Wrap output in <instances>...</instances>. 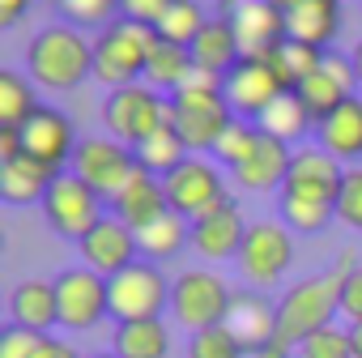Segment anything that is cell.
Returning <instances> with one entry per match:
<instances>
[{
  "label": "cell",
  "instance_id": "obj_1",
  "mask_svg": "<svg viewBox=\"0 0 362 358\" xmlns=\"http://www.w3.org/2000/svg\"><path fill=\"white\" fill-rule=\"evenodd\" d=\"M358 260L349 252H341V260L328 273H311L298 286H290L277 303V345L281 350H298L311 333L328 328L341 311V282Z\"/></svg>",
  "mask_w": 362,
  "mask_h": 358
},
{
  "label": "cell",
  "instance_id": "obj_2",
  "mask_svg": "<svg viewBox=\"0 0 362 358\" xmlns=\"http://www.w3.org/2000/svg\"><path fill=\"white\" fill-rule=\"evenodd\" d=\"M26 69L35 86L52 94H69L86 77H94V39H86V30L69 22L43 26L26 47Z\"/></svg>",
  "mask_w": 362,
  "mask_h": 358
},
{
  "label": "cell",
  "instance_id": "obj_3",
  "mask_svg": "<svg viewBox=\"0 0 362 358\" xmlns=\"http://www.w3.org/2000/svg\"><path fill=\"white\" fill-rule=\"evenodd\" d=\"M230 120H235V111L226 103L222 77H214V73H201L197 69L184 90L170 94V124L179 128V137L188 141L192 154H201V149L214 154V145L230 128Z\"/></svg>",
  "mask_w": 362,
  "mask_h": 358
},
{
  "label": "cell",
  "instance_id": "obj_4",
  "mask_svg": "<svg viewBox=\"0 0 362 358\" xmlns=\"http://www.w3.org/2000/svg\"><path fill=\"white\" fill-rule=\"evenodd\" d=\"M153 43H158V30H153V26H141V22L115 18L107 30L94 35V77L107 81L111 90L145 81V69H149V52H153Z\"/></svg>",
  "mask_w": 362,
  "mask_h": 358
},
{
  "label": "cell",
  "instance_id": "obj_5",
  "mask_svg": "<svg viewBox=\"0 0 362 358\" xmlns=\"http://www.w3.org/2000/svg\"><path fill=\"white\" fill-rule=\"evenodd\" d=\"M103 124H107V137H115L128 149H136L149 132H158L162 124H170V94L153 90L149 81L119 86L103 103Z\"/></svg>",
  "mask_w": 362,
  "mask_h": 358
},
{
  "label": "cell",
  "instance_id": "obj_6",
  "mask_svg": "<svg viewBox=\"0 0 362 358\" xmlns=\"http://www.w3.org/2000/svg\"><path fill=\"white\" fill-rule=\"evenodd\" d=\"M103 197L86 184L81 175H73V171H60L56 175V184L47 188V197H43V218H47V226L60 235V239H73V243H81L107 214H103Z\"/></svg>",
  "mask_w": 362,
  "mask_h": 358
},
{
  "label": "cell",
  "instance_id": "obj_7",
  "mask_svg": "<svg viewBox=\"0 0 362 358\" xmlns=\"http://www.w3.org/2000/svg\"><path fill=\"white\" fill-rule=\"evenodd\" d=\"M230 299H235V290L218 273H209V269H188V273H179L175 286H170V311H175V320L184 324L188 333L226 324Z\"/></svg>",
  "mask_w": 362,
  "mask_h": 358
},
{
  "label": "cell",
  "instance_id": "obj_8",
  "mask_svg": "<svg viewBox=\"0 0 362 358\" xmlns=\"http://www.w3.org/2000/svg\"><path fill=\"white\" fill-rule=\"evenodd\" d=\"M107 290H111V316L119 324L158 320L162 307L170 303V282L153 260H136V265L119 269L115 277H107Z\"/></svg>",
  "mask_w": 362,
  "mask_h": 358
},
{
  "label": "cell",
  "instance_id": "obj_9",
  "mask_svg": "<svg viewBox=\"0 0 362 358\" xmlns=\"http://www.w3.org/2000/svg\"><path fill=\"white\" fill-rule=\"evenodd\" d=\"M136 171H141L136 154L124 141H115V137H86L77 145V154H73V175H81L107 205L128 188V179Z\"/></svg>",
  "mask_w": 362,
  "mask_h": 358
},
{
  "label": "cell",
  "instance_id": "obj_10",
  "mask_svg": "<svg viewBox=\"0 0 362 358\" xmlns=\"http://www.w3.org/2000/svg\"><path fill=\"white\" fill-rule=\"evenodd\" d=\"M166 201H170V209L179 214V218H188V222H197L201 214H209L214 205H222L226 201V179H222V166L218 162H209V158H188L179 171H170L166 179Z\"/></svg>",
  "mask_w": 362,
  "mask_h": 358
},
{
  "label": "cell",
  "instance_id": "obj_11",
  "mask_svg": "<svg viewBox=\"0 0 362 358\" xmlns=\"http://www.w3.org/2000/svg\"><path fill=\"white\" fill-rule=\"evenodd\" d=\"M222 90H226V103H230L235 115L260 120V115L286 94V81H281V73L273 69L269 56H243V60L222 77Z\"/></svg>",
  "mask_w": 362,
  "mask_h": 358
},
{
  "label": "cell",
  "instance_id": "obj_12",
  "mask_svg": "<svg viewBox=\"0 0 362 358\" xmlns=\"http://www.w3.org/2000/svg\"><path fill=\"white\" fill-rule=\"evenodd\" d=\"M56 299H60V324L73 328V333H86L94 328L103 316H111V290H107V277L77 265V269H64L56 277Z\"/></svg>",
  "mask_w": 362,
  "mask_h": 358
},
{
  "label": "cell",
  "instance_id": "obj_13",
  "mask_svg": "<svg viewBox=\"0 0 362 358\" xmlns=\"http://www.w3.org/2000/svg\"><path fill=\"white\" fill-rule=\"evenodd\" d=\"M290 260H294V235L286 222H252L247 226V239L239 248V269L247 282L269 286L290 269Z\"/></svg>",
  "mask_w": 362,
  "mask_h": 358
},
{
  "label": "cell",
  "instance_id": "obj_14",
  "mask_svg": "<svg viewBox=\"0 0 362 358\" xmlns=\"http://www.w3.org/2000/svg\"><path fill=\"white\" fill-rule=\"evenodd\" d=\"M77 145H81V141H77V132H73V120H69L60 107L39 103V107H35V115L22 124V149H26L35 162L52 166V171L73 166Z\"/></svg>",
  "mask_w": 362,
  "mask_h": 358
},
{
  "label": "cell",
  "instance_id": "obj_15",
  "mask_svg": "<svg viewBox=\"0 0 362 358\" xmlns=\"http://www.w3.org/2000/svg\"><path fill=\"white\" fill-rule=\"evenodd\" d=\"M77 252H81V265L94 269V273H103V277H115L119 269H128V265L141 260L136 231H132L128 222H119L115 214H107V218L77 243Z\"/></svg>",
  "mask_w": 362,
  "mask_h": 358
},
{
  "label": "cell",
  "instance_id": "obj_16",
  "mask_svg": "<svg viewBox=\"0 0 362 358\" xmlns=\"http://www.w3.org/2000/svg\"><path fill=\"white\" fill-rule=\"evenodd\" d=\"M230 26L239 35V47L243 56H273L290 30H286V9H277L273 0H239V5H230Z\"/></svg>",
  "mask_w": 362,
  "mask_h": 358
},
{
  "label": "cell",
  "instance_id": "obj_17",
  "mask_svg": "<svg viewBox=\"0 0 362 358\" xmlns=\"http://www.w3.org/2000/svg\"><path fill=\"white\" fill-rule=\"evenodd\" d=\"M345 184V166L328 154V149H298L294 162H290V175H286V188L290 197H303V201H324V205H337V192Z\"/></svg>",
  "mask_w": 362,
  "mask_h": 358
},
{
  "label": "cell",
  "instance_id": "obj_18",
  "mask_svg": "<svg viewBox=\"0 0 362 358\" xmlns=\"http://www.w3.org/2000/svg\"><path fill=\"white\" fill-rule=\"evenodd\" d=\"M243 239H247V218H243V209L230 197L192 222V252L205 256V260H230V256H239Z\"/></svg>",
  "mask_w": 362,
  "mask_h": 358
},
{
  "label": "cell",
  "instance_id": "obj_19",
  "mask_svg": "<svg viewBox=\"0 0 362 358\" xmlns=\"http://www.w3.org/2000/svg\"><path fill=\"white\" fill-rule=\"evenodd\" d=\"M226 328H230V337H235L247 354L273 350V345H277V307H273L260 290H239V294L230 299Z\"/></svg>",
  "mask_w": 362,
  "mask_h": 358
},
{
  "label": "cell",
  "instance_id": "obj_20",
  "mask_svg": "<svg viewBox=\"0 0 362 358\" xmlns=\"http://www.w3.org/2000/svg\"><path fill=\"white\" fill-rule=\"evenodd\" d=\"M298 94H303V103L311 107L315 124H320L324 115H332L345 98H354V94H358V73H354L349 56L328 52V56H324V64H320L303 86H298Z\"/></svg>",
  "mask_w": 362,
  "mask_h": 358
},
{
  "label": "cell",
  "instance_id": "obj_21",
  "mask_svg": "<svg viewBox=\"0 0 362 358\" xmlns=\"http://www.w3.org/2000/svg\"><path fill=\"white\" fill-rule=\"evenodd\" d=\"M290 162H294V149L260 128V141H256L252 158L239 171H230V175H235V184L247 188V192H273V188L281 192L286 188V175H290Z\"/></svg>",
  "mask_w": 362,
  "mask_h": 358
},
{
  "label": "cell",
  "instance_id": "obj_22",
  "mask_svg": "<svg viewBox=\"0 0 362 358\" xmlns=\"http://www.w3.org/2000/svg\"><path fill=\"white\" fill-rule=\"evenodd\" d=\"M315 141L320 149H328L341 166H354L362 158V94L345 98L332 115H324L315 124Z\"/></svg>",
  "mask_w": 362,
  "mask_h": 358
},
{
  "label": "cell",
  "instance_id": "obj_23",
  "mask_svg": "<svg viewBox=\"0 0 362 358\" xmlns=\"http://www.w3.org/2000/svg\"><path fill=\"white\" fill-rule=\"evenodd\" d=\"M9 316L18 328H30V333H52L60 324V299H56V282H43V277H26L13 286L9 294Z\"/></svg>",
  "mask_w": 362,
  "mask_h": 358
},
{
  "label": "cell",
  "instance_id": "obj_24",
  "mask_svg": "<svg viewBox=\"0 0 362 358\" xmlns=\"http://www.w3.org/2000/svg\"><path fill=\"white\" fill-rule=\"evenodd\" d=\"M170 209V201H166V184L158 175H149V171H136L132 179H128V188L111 201V214L119 218V222H128L132 231H141V226H149L153 218H162Z\"/></svg>",
  "mask_w": 362,
  "mask_h": 358
},
{
  "label": "cell",
  "instance_id": "obj_25",
  "mask_svg": "<svg viewBox=\"0 0 362 358\" xmlns=\"http://www.w3.org/2000/svg\"><path fill=\"white\" fill-rule=\"evenodd\" d=\"M286 30L290 39L328 52L341 30V0H298L294 9H286Z\"/></svg>",
  "mask_w": 362,
  "mask_h": 358
},
{
  "label": "cell",
  "instance_id": "obj_26",
  "mask_svg": "<svg viewBox=\"0 0 362 358\" xmlns=\"http://www.w3.org/2000/svg\"><path fill=\"white\" fill-rule=\"evenodd\" d=\"M56 175L60 171L35 162L30 154H22L13 162H0V197H5L9 205H43L47 188L56 184Z\"/></svg>",
  "mask_w": 362,
  "mask_h": 358
},
{
  "label": "cell",
  "instance_id": "obj_27",
  "mask_svg": "<svg viewBox=\"0 0 362 358\" xmlns=\"http://www.w3.org/2000/svg\"><path fill=\"white\" fill-rule=\"evenodd\" d=\"M192 60H197L201 73H214V77H226L243 60V47H239V35H235L230 18H209V26L192 43Z\"/></svg>",
  "mask_w": 362,
  "mask_h": 358
},
{
  "label": "cell",
  "instance_id": "obj_28",
  "mask_svg": "<svg viewBox=\"0 0 362 358\" xmlns=\"http://www.w3.org/2000/svg\"><path fill=\"white\" fill-rule=\"evenodd\" d=\"M132 154H136V166H141V171H149V175H158V179H166L170 171H179V166L192 158L188 141L179 137V128H175V124H162L158 132H149Z\"/></svg>",
  "mask_w": 362,
  "mask_h": 358
},
{
  "label": "cell",
  "instance_id": "obj_29",
  "mask_svg": "<svg viewBox=\"0 0 362 358\" xmlns=\"http://www.w3.org/2000/svg\"><path fill=\"white\" fill-rule=\"evenodd\" d=\"M197 73V60H192V47L184 43H166L158 39L153 52H149V69H145V81L162 94H175V90H184L188 77Z\"/></svg>",
  "mask_w": 362,
  "mask_h": 358
},
{
  "label": "cell",
  "instance_id": "obj_30",
  "mask_svg": "<svg viewBox=\"0 0 362 358\" xmlns=\"http://www.w3.org/2000/svg\"><path fill=\"white\" fill-rule=\"evenodd\" d=\"M136 248L149 260H170V256H179L184 248H192V222L179 218L175 209H166L162 218H153L149 226L136 231Z\"/></svg>",
  "mask_w": 362,
  "mask_h": 358
},
{
  "label": "cell",
  "instance_id": "obj_31",
  "mask_svg": "<svg viewBox=\"0 0 362 358\" xmlns=\"http://www.w3.org/2000/svg\"><path fill=\"white\" fill-rule=\"evenodd\" d=\"M269 137H277V141H286V145H294V141H303L307 132H315V115H311V107L303 103V94L298 90H286L260 120H256Z\"/></svg>",
  "mask_w": 362,
  "mask_h": 358
},
{
  "label": "cell",
  "instance_id": "obj_32",
  "mask_svg": "<svg viewBox=\"0 0 362 358\" xmlns=\"http://www.w3.org/2000/svg\"><path fill=\"white\" fill-rule=\"evenodd\" d=\"M166 350H170V333L162 320H128L111 337V354L119 358H166Z\"/></svg>",
  "mask_w": 362,
  "mask_h": 358
},
{
  "label": "cell",
  "instance_id": "obj_33",
  "mask_svg": "<svg viewBox=\"0 0 362 358\" xmlns=\"http://www.w3.org/2000/svg\"><path fill=\"white\" fill-rule=\"evenodd\" d=\"M0 358H81V350H73L69 341H56L52 333H30L9 324L0 333Z\"/></svg>",
  "mask_w": 362,
  "mask_h": 358
},
{
  "label": "cell",
  "instance_id": "obj_34",
  "mask_svg": "<svg viewBox=\"0 0 362 358\" xmlns=\"http://www.w3.org/2000/svg\"><path fill=\"white\" fill-rule=\"evenodd\" d=\"M205 26H209V18H205V5H201V0H170L166 13H162V22H158V39L192 47Z\"/></svg>",
  "mask_w": 362,
  "mask_h": 358
},
{
  "label": "cell",
  "instance_id": "obj_35",
  "mask_svg": "<svg viewBox=\"0 0 362 358\" xmlns=\"http://www.w3.org/2000/svg\"><path fill=\"white\" fill-rule=\"evenodd\" d=\"M35 86L13 69H0V128H22L35 115Z\"/></svg>",
  "mask_w": 362,
  "mask_h": 358
},
{
  "label": "cell",
  "instance_id": "obj_36",
  "mask_svg": "<svg viewBox=\"0 0 362 358\" xmlns=\"http://www.w3.org/2000/svg\"><path fill=\"white\" fill-rule=\"evenodd\" d=\"M324 47H311V43H298V39H286L269 60H273V69L281 73V81H286V90H298L320 64H324Z\"/></svg>",
  "mask_w": 362,
  "mask_h": 358
},
{
  "label": "cell",
  "instance_id": "obj_37",
  "mask_svg": "<svg viewBox=\"0 0 362 358\" xmlns=\"http://www.w3.org/2000/svg\"><path fill=\"white\" fill-rule=\"evenodd\" d=\"M256 141H260V124H256V120L235 115V120H230V128H226V132L218 137V145H214V162H218V166H226V171H239V166L252 158Z\"/></svg>",
  "mask_w": 362,
  "mask_h": 358
},
{
  "label": "cell",
  "instance_id": "obj_38",
  "mask_svg": "<svg viewBox=\"0 0 362 358\" xmlns=\"http://www.w3.org/2000/svg\"><path fill=\"white\" fill-rule=\"evenodd\" d=\"M281 222L290 226V231H298V235H320V231H328V222L337 218V205H324V201H303V197H290V192H281Z\"/></svg>",
  "mask_w": 362,
  "mask_h": 358
},
{
  "label": "cell",
  "instance_id": "obj_39",
  "mask_svg": "<svg viewBox=\"0 0 362 358\" xmlns=\"http://www.w3.org/2000/svg\"><path fill=\"white\" fill-rule=\"evenodd\" d=\"M56 9L64 13L69 26L77 30H107L119 18V0H56Z\"/></svg>",
  "mask_w": 362,
  "mask_h": 358
},
{
  "label": "cell",
  "instance_id": "obj_40",
  "mask_svg": "<svg viewBox=\"0 0 362 358\" xmlns=\"http://www.w3.org/2000/svg\"><path fill=\"white\" fill-rule=\"evenodd\" d=\"M243 354H247V350L230 337L226 324L201 328V333H192V341H188V358H243Z\"/></svg>",
  "mask_w": 362,
  "mask_h": 358
},
{
  "label": "cell",
  "instance_id": "obj_41",
  "mask_svg": "<svg viewBox=\"0 0 362 358\" xmlns=\"http://www.w3.org/2000/svg\"><path fill=\"white\" fill-rule=\"evenodd\" d=\"M294 354H298V358H354V341H349V328L328 324V328L311 333Z\"/></svg>",
  "mask_w": 362,
  "mask_h": 358
},
{
  "label": "cell",
  "instance_id": "obj_42",
  "mask_svg": "<svg viewBox=\"0 0 362 358\" xmlns=\"http://www.w3.org/2000/svg\"><path fill=\"white\" fill-rule=\"evenodd\" d=\"M337 218L362 231V166H345V184L337 192Z\"/></svg>",
  "mask_w": 362,
  "mask_h": 358
},
{
  "label": "cell",
  "instance_id": "obj_43",
  "mask_svg": "<svg viewBox=\"0 0 362 358\" xmlns=\"http://www.w3.org/2000/svg\"><path fill=\"white\" fill-rule=\"evenodd\" d=\"M166 5H170V0H119V18H128V22H141V26H153V30H158V22H162Z\"/></svg>",
  "mask_w": 362,
  "mask_h": 358
},
{
  "label": "cell",
  "instance_id": "obj_44",
  "mask_svg": "<svg viewBox=\"0 0 362 358\" xmlns=\"http://www.w3.org/2000/svg\"><path fill=\"white\" fill-rule=\"evenodd\" d=\"M341 316H345L349 324L362 320V265H354V269L345 273V282H341Z\"/></svg>",
  "mask_w": 362,
  "mask_h": 358
},
{
  "label": "cell",
  "instance_id": "obj_45",
  "mask_svg": "<svg viewBox=\"0 0 362 358\" xmlns=\"http://www.w3.org/2000/svg\"><path fill=\"white\" fill-rule=\"evenodd\" d=\"M35 0H0V30H13L26 13H30Z\"/></svg>",
  "mask_w": 362,
  "mask_h": 358
},
{
  "label": "cell",
  "instance_id": "obj_46",
  "mask_svg": "<svg viewBox=\"0 0 362 358\" xmlns=\"http://www.w3.org/2000/svg\"><path fill=\"white\" fill-rule=\"evenodd\" d=\"M22 154V128H0V162H13Z\"/></svg>",
  "mask_w": 362,
  "mask_h": 358
},
{
  "label": "cell",
  "instance_id": "obj_47",
  "mask_svg": "<svg viewBox=\"0 0 362 358\" xmlns=\"http://www.w3.org/2000/svg\"><path fill=\"white\" fill-rule=\"evenodd\" d=\"M349 64H354V73H358V90H362V39L354 43V52H349Z\"/></svg>",
  "mask_w": 362,
  "mask_h": 358
},
{
  "label": "cell",
  "instance_id": "obj_48",
  "mask_svg": "<svg viewBox=\"0 0 362 358\" xmlns=\"http://www.w3.org/2000/svg\"><path fill=\"white\" fill-rule=\"evenodd\" d=\"M349 341H354V358H362V320L349 324Z\"/></svg>",
  "mask_w": 362,
  "mask_h": 358
},
{
  "label": "cell",
  "instance_id": "obj_49",
  "mask_svg": "<svg viewBox=\"0 0 362 358\" xmlns=\"http://www.w3.org/2000/svg\"><path fill=\"white\" fill-rule=\"evenodd\" d=\"M290 350H281V345H273V350H256V354H243V358H286Z\"/></svg>",
  "mask_w": 362,
  "mask_h": 358
},
{
  "label": "cell",
  "instance_id": "obj_50",
  "mask_svg": "<svg viewBox=\"0 0 362 358\" xmlns=\"http://www.w3.org/2000/svg\"><path fill=\"white\" fill-rule=\"evenodd\" d=\"M273 5H277V9H294V5H298V0H273Z\"/></svg>",
  "mask_w": 362,
  "mask_h": 358
},
{
  "label": "cell",
  "instance_id": "obj_51",
  "mask_svg": "<svg viewBox=\"0 0 362 358\" xmlns=\"http://www.w3.org/2000/svg\"><path fill=\"white\" fill-rule=\"evenodd\" d=\"M94 358H119V354H94Z\"/></svg>",
  "mask_w": 362,
  "mask_h": 358
},
{
  "label": "cell",
  "instance_id": "obj_52",
  "mask_svg": "<svg viewBox=\"0 0 362 358\" xmlns=\"http://www.w3.org/2000/svg\"><path fill=\"white\" fill-rule=\"evenodd\" d=\"M226 5H239V0H226Z\"/></svg>",
  "mask_w": 362,
  "mask_h": 358
}]
</instances>
